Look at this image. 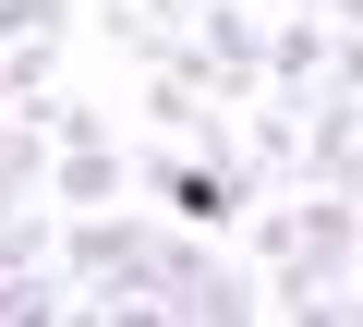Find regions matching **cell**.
I'll use <instances>...</instances> for the list:
<instances>
[{
	"label": "cell",
	"mask_w": 363,
	"mask_h": 327,
	"mask_svg": "<svg viewBox=\"0 0 363 327\" xmlns=\"http://www.w3.org/2000/svg\"><path fill=\"white\" fill-rule=\"evenodd\" d=\"M255 243H267V315H363V218L339 182H303L291 206L255 194Z\"/></svg>",
	"instance_id": "obj_1"
},
{
	"label": "cell",
	"mask_w": 363,
	"mask_h": 327,
	"mask_svg": "<svg viewBox=\"0 0 363 327\" xmlns=\"http://www.w3.org/2000/svg\"><path fill=\"white\" fill-rule=\"evenodd\" d=\"M133 194H145L169 231H230V218H255V194H279V182L242 157V133L218 121V133H157V145L133 157Z\"/></svg>",
	"instance_id": "obj_2"
},
{
	"label": "cell",
	"mask_w": 363,
	"mask_h": 327,
	"mask_svg": "<svg viewBox=\"0 0 363 327\" xmlns=\"http://www.w3.org/2000/svg\"><path fill=\"white\" fill-rule=\"evenodd\" d=\"M157 231H169V218H133V206H73L61 267H73L85 315H145V291H157Z\"/></svg>",
	"instance_id": "obj_3"
},
{
	"label": "cell",
	"mask_w": 363,
	"mask_h": 327,
	"mask_svg": "<svg viewBox=\"0 0 363 327\" xmlns=\"http://www.w3.org/2000/svg\"><path fill=\"white\" fill-rule=\"evenodd\" d=\"M145 315H218V327H242V315H267V279H242V267L218 255V231H157V291H145Z\"/></svg>",
	"instance_id": "obj_4"
},
{
	"label": "cell",
	"mask_w": 363,
	"mask_h": 327,
	"mask_svg": "<svg viewBox=\"0 0 363 327\" xmlns=\"http://www.w3.org/2000/svg\"><path fill=\"white\" fill-rule=\"evenodd\" d=\"M182 61H194L230 109H242V97H267V13H255V0H194V25H182Z\"/></svg>",
	"instance_id": "obj_5"
},
{
	"label": "cell",
	"mask_w": 363,
	"mask_h": 327,
	"mask_svg": "<svg viewBox=\"0 0 363 327\" xmlns=\"http://www.w3.org/2000/svg\"><path fill=\"white\" fill-rule=\"evenodd\" d=\"M291 182H363V97H339V85H315V97H303Z\"/></svg>",
	"instance_id": "obj_6"
},
{
	"label": "cell",
	"mask_w": 363,
	"mask_h": 327,
	"mask_svg": "<svg viewBox=\"0 0 363 327\" xmlns=\"http://www.w3.org/2000/svg\"><path fill=\"white\" fill-rule=\"evenodd\" d=\"M121 194H133V157L109 133H73V145L49 133V206H121Z\"/></svg>",
	"instance_id": "obj_7"
},
{
	"label": "cell",
	"mask_w": 363,
	"mask_h": 327,
	"mask_svg": "<svg viewBox=\"0 0 363 327\" xmlns=\"http://www.w3.org/2000/svg\"><path fill=\"white\" fill-rule=\"evenodd\" d=\"M267 85L279 97H315L327 85V13H315V0H291V13L267 25Z\"/></svg>",
	"instance_id": "obj_8"
},
{
	"label": "cell",
	"mask_w": 363,
	"mask_h": 327,
	"mask_svg": "<svg viewBox=\"0 0 363 327\" xmlns=\"http://www.w3.org/2000/svg\"><path fill=\"white\" fill-rule=\"evenodd\" d=\"M37 194H49V121L0 109V206H37Z\"/></svg>",
	"instance_id": "obj_9"
},
{
	"label": "cell",
	"mask_w": 363,
	"mask_h": 327,
	"mask_svg": "<svg viewBox=\"0 0 363 327\" xmlns=\"http://www.w3.org/2000/svg\"><path fill=\"white\" fill-rule=\"evenodd\" d=\"M85 0H0V37H73Z\"/></svg>",
	"instance_id": "obj_10"
},
{
	"label": "cell",
	"mask_w": 363,
	"mask_h": 327,
	"mask_svg": "<svg viewBox=\"0 0 363 327\" xmlns=\"http://www.w3.org/2000/svg\"><path fill=\"white\" fill-rule=\"evenodd\" d=\"M315 13H327V25H363V0H315Z\"/></svg>",
	"instance_id": "obj_11"
}]
</instances>
